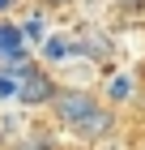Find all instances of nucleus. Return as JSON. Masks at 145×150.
Wrapping results in <instances>:
<instances>
[{
	"mask_svg": "<svg viewBox=\"0 0 145 150\" xmlns=\"http://www.w3.org/2000/svg\"><path fill=\"white\" fill-rule=\"evenodd\" d=\"M17 150H43V146H17Z\"/></svg>",
	"mask_w": 145,
	"mask_h": 150,
	"instance_id": "9",
	"label": "nucleus"
},
{
	"mask_svg": "<svg viewBox=\"0 0 145 150\" xmlns=\"http://www.w3.org/2000/svg\"><path fill=\"white\" fill-rule=\"evenodd\" d=\"M43 56L56 64V60H68L73 56V39H64V35H47L43 39Z\"/></svg>",
	"mask_w": 145,
	"mask_h": 150,
	"instance_id": "5",
	"label": "nucleus"
},
{
	"mask_svg": "<svg viewBox=\"0 0 145 150\" xmlns=\"http://www.w3.org/2000/svg\"><path fill=\"white\" fill-rule=\"evenodd\" d=\"M0 9H9V0H0Z\"/></svg>",
	"mask_w": 145,
	"mask_h": 150,
	"instance_id": "10",
	"label": "nucleus"
},
{
	"mask_svg": "<svg viewBox=\"0 0 145 150\" xmlns=\"http://www.w3.org/2000/svg\"><path fill=\"white\" fill-rule=\"evenodd\" d=\"M111 129H115V116L107 112V107H98V112H90L77 129H68V133H73V137H81V142H102Z\"/></svg>",
	"mask_w": 145,
	"mask_h": 150,
	"instance_id": "4",
	"label": "nucleus"
},
{
	"mask_svg": "<svg viewBox=\"0 0 145 150\" xmlns=\"http://www.w3.org/2000/svg\"><path fill=\"white\" fill-rule=\"evenodd\" d=\"M30 52H26V39H22V26L13 22H0V60H9L13 69H22V64H30Z\"/></svg>",
	"mask_w": 145,
	"mask_h": 150,
	"instance_id": "3",
	"label": "nucleus"
},
{
	"mask_svg": "<svg viewBox=\"0 0 145 150\" xmlns=\"http://www.w3.org/2000/svg\"><path fill=\"white\" fill-rule=\"evenodd\" d=\"M17 99H22L26 107H51V99H56V81H51V73L39 69V64H22L17 69Z\"/></svg>",
	"mask_w": 145,
	"mask_h": 150,
	"instance_id": "2",
	"label": "nucleus"
},
{
	"mask_svg": "<svg viewBox=\"0 0 145 150\" xmlns=\"http://www.w3.org/2000/svg\"><path fill=\"white\" fill-rule=\"evenodd\" d=\"M51 4H64V0H51Z\"/></svg>",
	"mask_w": 145,
	"mask_h": 150,
	"instance_id": "11",
	"label": "nucleus"
},
{
	"mask_svg": "<svg viewBox=\"0 0 145 150\" xmlns=\"http://www.w3.org/2000/svg\"><path fill=\"white\" fill-rule=\"evenodd\" d=\"M98 99L90 90H77V86H68V90H56V99H51V112H56V120L64 129H77L81 120H85L90 112H98Z\"/></svg>",
	"mask_w": 145,
	"mask_h": 150,
	"instance_id": "1",
	"label": "nucleus"
},
{
	"mask_svg": "<svg viewBox=\"0 0 145 150\" xmlns=\"http://www.w3.org/2000/svg\"><path fill=\"white\" fill-rule=\"evenodd\" d=\"M22 39H43V22H39V17H30V22L22 26Z\"/></svg>",
	"mask_w": 145,
	"mask_h": 150,
	"instance_id": "8",
	"label": "nucleus"
},
{
	"mask_svg": "<svg viewBox=\"0 0 145 150\" xmlns=\"http://www.w3.org/2000/svg\"><path fill=\"white\" fill-rule=\"evenodd\" d=\"M0 99H17V77L0 73Z\"/></svg>",
	"mask_w": 145,
	"mask_h": 150,
	"instance_id": "7",
	"label": "nucleus"
},
{
	"mask_svg": "<svg viewBox=\"0 0 145 150\" xmlns=\"http://www.w3.org/2000/svg\"><path fill=\"white\" fill-rule=\"evenodd\" d=\"M132 90H137L132 73H120V77H111V86H107V94H111V99H132Z\"/></svg>",
	"mask_w": 145,
	"mask_h": 150,
	"instance_id": "6",
	"label": "nucleus"
}]
</instances>
